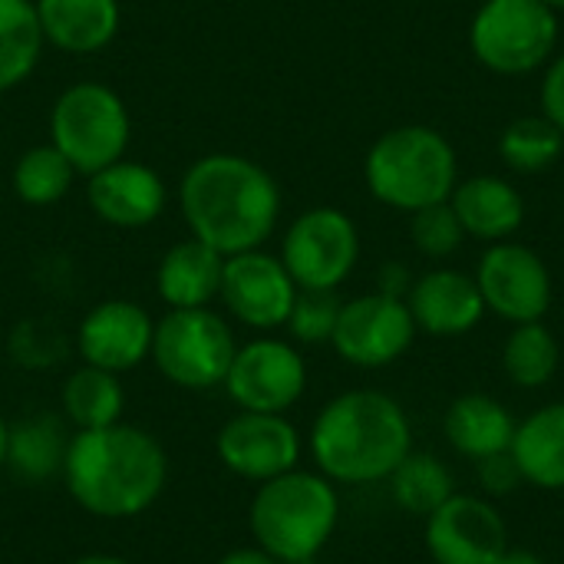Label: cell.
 <instances>
[{"label":"cell","instance_id":"cell-1","mask_svg":"<svg viewBox=\"0 0 564 564\" xmlns=\"http://www.w3.org/2000/svg\"><path fill=\"white\" fill-rule=\"evenodd\" d=\"M59 476L86 516L126 522L149 512L165 492L169 456L142 426L112 423L102 430H73Z\"/></svg>","mask_w":564,"mask_h":564},{"label":"cell","instance_id":"cell-2","mask_svg":"<svg viewBox=\"0 0 564 564\" xmlns=\"http://www.w3.org/2000/svg\"><path fill=\"white\" fill-rule=\"evenodd\" d=\"M178 205L192 238L218 254L261 248L281 215V188L254 159L212 152L195 159L178 182Z\"/></svg>","mask_w":564,"mask_h":564},{"label":"cell","instance_id":"cell-3","mask_svg":"<svg viewBox=\"0 0 564 564\" xmlns=\"http://www.w3.org/2000/svg\"><path fill=\"white\" fill-rule=\"evenodd\" d=\"M304 446L334 486H377L413 453V423L397 397L347 390L321 406Z\"/></svg>","mask_w":564,"mask_h":564},{"label":"cell","instance_id":"cell-4","mask_svg":"<svg viewBox=\"0 0 564 564\" xmlns=\"http://www.w3.org/2000/svg\"><path fill=\"white\" fill-rule=\"evenodd\" d=\"M340 486L317 469H291L258 486L248 506V529L258 549L284 564H311L337 535Z\"/></svg>","mask_w":564,"mask_h":564},{"label":"cell","instance_id":"cell-5","mask_svg":"<svg viewBox=\"0 0 564 564\" xmlns=\"http://www.w3.org/2000/svg\"><path fill=\"white\" fill-rule=\"evenodd\" d=\"M364 178L377 202L397 212H420L449 202L456 188V152L430 126H400L370 145Z\"/></svg>","mask_w":564,"mask_h":564},{"label":"cell","instance_id":"cell-6","mask_svg":"<svg viewBox=\"0 0 564 564\" xmlns=\"http://www.w3.org/2000/svg\"><path fill=\"white\" fill-rule=\"evenodd\" d=\"M132 119L122 96L96 79L66 86L50 112V142L69 159L79 175H93L126 159Z\"/></svg>","mask_w":564,"mask_h":564},{"label":"cell","instance_id":"cell-7","mask_svg":"<svg viewBox=\"0 0 564 564\" xmlns=\"http://www.w3.org/2000/svg\"><path fill=\"white\" fill-rule=\"evenodd\" d=\"M238 340L231 324L212 307L169 311L155 321L152 364L178 390H215L225 383Z\"/></svg>","mask_w":564,"mask_h":564},{"label":"cell","instance_id":"cell-8","mask_svg":"<svg viewBox=\"0 0 564 564\" xmlns=\"http://www.w3.org/2000/svg\"><path fill=\"white\" fill-rule=\"evenodd\" d=\"M558 43V17L542 0H486L469 26L482 66L502 76L539 69Z\"/></svg>","mask_w":564,"mask_h":564},{"label":"cell","instance_id":"cell-9","mask_svg":"<svg viewBox=\"0 0 564 564\" xmlns=\"http://www.w3.org/2000/svg\"><path fill=\"white\" fill-rule=\"evenodd\" d=\"M278 258L301 291H337L357 268L360 231L340 208H307L284 231Z\"/></svg>","mask_w":564,"mask_h":564},{"label":"cell","instance_id":"cell-10","mask_svg":"<svg viewBox=\"0 0 564 564\" xmlns=\"http://www.w3.org/2000/svg\"><path fill=\"white\" fill-rule=\"evenodd\" d=\"M221 387L238 410L288 413L307 390V364L291 340L254 337L238 344Z\"/></svg>","mask_w":564,"mask_h":564},{"label":"cell","instance_id":"cell-11","mask_svg":"<svg viewBox=\"0 0 564 564\" xmlns=\"http://www.w3.org/2000/svg\"><path fill=\"white\" fill-rule=\"evenodd\" d=\"M416 334L420 330L413 324L406 301L373 291L340 304L330 347L344 364L357 370H383L406 357Z\"/></svg>","mask_w":564,"mask_h":564},{"label":"cell","instance_id":"cell-12","mask_svg":"<svg viewBox=\"0 0 564 564\" xmlns=\"http://www.w3.org/2000/svg\"><path fill=\"white\" fill-rule=\"evenodd\" d=\"M423 549L433 564H499L512 539L492 499L456 492L423 519Z\"/></svg>","mask_w":564,"mask_h":564},{"label":"cell","instance_id":"cell-13","mask_svg":"<svg viewBox=\"0 0 564 564\" xmlns=\"http://www.w3.org/2000/svg\"><path fill=\"white\" fill-rule=\"evenodd\" d=\"M304 436L288 420V413H248L238 410L215 436L218 463L245 479V482H268L301 466Z\"/></svg>","mask_w":564,"mask_h":564},{"label":"cell","instance_id":"cell-14","mask_svg":"<svg viewBox=\"0 0 564 564\" xmlns=\"http://www.w3.org/2000/svg\"><path fill=\"white\" fill-rule=\"evenodd\" d=\"M297 291L301 288L288 274L284 261L278 254L254 248L225 258L218 301L225 304L228 317H235L241 327L268 334L288 324Z\"/></svg>","mask_w":564,"mask_h":564},{"label":"cell","instance_id":"cell-15","mask_svg":"<svg viewBox=\"0 0 564 564\" xmlns=\"http://www.w3.org/2000/svg\"><path fill=\"white\" fill-rule=\"evenodd\" d=\"M476 284L486 311L509 321L512 327L542 321L552 307V274L545 261L516 241L489 245V251L479 258Z\"/></svg>","mask_w":564,"mask_h":564},{"label":"cell","instance_id":"cell-16","mask_svg":"<svg viewBox=\"0 0 564 564\" xmlns=\"http://www.w3.org/2000/svg\"><path fill=\"white\" fill-rule=\"evenodd\" d=\"M152 337H155V317L142 304L126 297H109L89 307L86 317L79 321L76 350L83 364L122 377L152 357Z\"/></svg>","mask_w":564,"mask_h":564},{"label":"cell","instance_id":"cell-17","mask_svg":"<svg viewBox=\"0 0 564 564\" xmlns=\"http://www.w3.org/2000/svg\"><path fill=\"white\" fill-rule=\"evenodd\" d=\"M86 198L99 221L112 228H145L165 212L169 192L152 165L119 159L89 175Z\"/></svg>","mask_w":564,"mask_h":564},{"label":"cell","instance_id":"cell-18","mask_svg":"<svg viewBox=\"0 0 564 564\" xmlns=\"http://www.w3.org/2000/svg\"><path fill=\"white\" fill-rule=\"evenodd\" d=\"M406 307L416 330L430 337H463L486 317V301L476 278L453 268H436L416 278L406 294Z\"/></svg>","mask_w":564,"mask_h":564},{"label":"cell","instance_id":"cell-19","mask_svg":"<svg viewBox=\"0 0 564 564\" xmlns=\"http://www.w3.org/2000/svg\"><path fill=\"white\" fill-rule=\"evenodd\" d=\"M516 423L519 420L502 400L489 393H463L443 413V436L456 456L479 463V459L509 453Z\"/></svg>","mask_w":564,"mask_h":564},{"label":"cell","instance_id":"cell-20","mask_svg":"<svg viewBox=\"0 0 564 564\" xmlns=\"http://www.w3.org/2000/svg\"><path fill=\"white\" fill-rule=\"evenodd\" d=\"M43 40L59 53L86 56L106 50L122 23L119 0H33Z\"/></svg>","mask_w":564,"mask_h":564},{"label":"cell","instance_id":"cell-21","mask_svg":"<svg viewBox=\"0 0 564 564\" xmlns=\"http://www.w3.org/2000/svg\"><path fill=\"white\" fill-rule=\"evenodd\" d=\"M221 271L225 254H218L198 238H185L162 254L155 271V291L169 311L212 307L221 291Z\"/></svg>","mask_w":564,"mask_h":564},{"label":"cell","instance_id":"cell-22","mask_svg":"<svg viewBox=\"0 0 564 564\" xmlns=\"http://www.w3.org/2000/svg\"><path fill=\"white\" fill-rule=\"evenodd\" d=\"M449 205L469 238L479 241H509L522 221H525V202L522 195L496 175H473L466 182H456Z\"/></svg>","mask_w":564,"mask_h":564},{"label":"cell","instance_id":"cell-23","mask_svg":"<svg viewBox=\"0 0 564 564\" xmlns=\"http://www.w3.org/2000/svg\"><path fill=\"white\" fill-rule=\"evenodd\" d=\"M509 453L525 486L564 492V400L545 403L519 420Z\"/></svg>","mask_w":564,"mask_h":564},{"label":"cell","instance_id":"cell-24","mask_svg":"<svg viewBox=\"0 0 564 564\" xmlns=\"http://www.w3.org/2000/svg\"><path fill=\"white\" fill-rule=\"evenodd\" d=\"M59 403L73 430H102V426L122 423L126 390H122L119 373L83 364L79 370L66 377Z\"/></svg>","mask_w":564,"mask_h":564},{"label":"cell","instance_id":"cell-25","mask_svg":"<svg viewBox=\"0 0 564 564\" xmlns=\"http://www.w3.org/2000/svg\"><path fill=\"white\" fill-rule=\"evenodd\" d=\"M390 486V499L400 512L426 519L433 516L443 502H449L459 489H456V476L453 469L423 449H413L387 479Z\"/></svg>","mask_w":564,"mask_h":564},{"label":"cell","instance_id":"cell-26","mask_svg":"<svg viewBox=\"0 0 564 564\" xmlns=\"http://www.w3.org/2000/svg\"><path fill=\"white\" fill-rule=\"evenodd\" d=\"M43 30L33 0H0V93L23 86L40 56H43Z\"/></svg>","mask_w":564,"mask_h":564},{"label":"cell","instance_id":"cell-27","mask_svg":"<svg viewBox=\"0 0 564 564\" xmlns=\"http://www.w3.org/2000/svg\"><path fill=\"white\" fill-rule=\"evenodd\" d=\"M69 433L53 416H30L10 426L7 469L23 482H46L63 469Z\"/></svg>","mask_w":564,"mask_h":564},{"label":"cell","instance_id":"cell-28","mask_svg":"<svg viewBox=\"0 0 564 564\" xmlns=\"http://www.w3.org/2000/svg\"><path fill=\"white\" fill-rule=\"evenodd\" d=\"M562 367V347L555 334L542 324H516L502 347V370L519 390H542L555 380Z\"/></svg>","mask_w":564,"mask_h":564},{"label":"cell","instance_id":"cell-29","mask_svg":"<svg viewBox=\"0 0 564 564\" xmlns=\"http://www.w3.org/2000/svg\"><path fill=\"white\" fill-rule=\"evenodd\" d=\"M76 169L69 165V159L53 145H33L26 149L17 162H13V172H10V185H13V195L23 202V205H33V208H43V205H56L76 182Z\"/></svg>","mask_w":564,"mask_h":564},{"label":"cell","instance_id":"cell-30","mask_svg":"<svg viewBox=\"0 0 564 564\" xmlns=\"http://www.w3.org/2000/svg\"><path fill=\"white\" fill-rule=\"evenodd\" d=\"M499 152L509 169L532 175V172L552 169L562 159L564 132L545 116H522L502 132Z\"/></svg>","mask_w":564,"mask_h":564},{"label":"cell","instance_id":"cell-31","mask_svg":"<svg viewBox=\"0 0 564 564\" xmlns=\"http://www.w3.org/2000/svg\"><path fill=\"white\" fill-rule=\"evenodd\" d=\"M340 297L337 291H297L291 317H288V330L297 344H330L337 317H340Z\"/></svg>","mask_w":564,"mask_h":564},{"label":"cell","instance_id":"cell-32","mask_svg":"<svg viewBox=\"0 0 564 564\" xmlns=\"http://www.w3.org/2000/svg\"><path fill=\"white\" fill-rule=\"evenodd\" d=\"M410 231H413V245L426 258H436V261L440 258H449L463 245V238H466V231H463V225H459V218H456V212H453L449 202L426 205V208L413 212Z\"/></svg>","mask_w":564,"mask_h":564},{"label":"cell","instance_id":"cell-33","mask_svg":"<svg viewBox=\"0 0 564 564\" xmlns=\"http://www.w3.org/2000/svg\"><path fill=\"white\" fill-rule=\"evenodd\" d=\"M473 476H476V489L479 496L499 502V499H509L512 492H519L522 482V473L512 459V453H499V456H489V459H479L473 463Z\"/></svg>","mask_w":564,"mask_h":564},{"label":"cell","instance_id":"cell-34","mask_svg":"<svg viewBox=\"0 0 564 564\" xmlns=\"http://www.w3.org/2000/svg\"><path fill=\"white\" fill-rule=\"evenodd\" d=\"M542 116L564 132V53L549 66L542 79Z\"/></svg>","mask_w":564,"mask_h":564},{"label":"cell","instance_id":"cell-35","mask_svg":"<svg viewBox=\"0 0 564 564\" xmlns=\"http://www.w3.org/2000/svg\"><path fill=\"white\" fill-rule=\"evenodd\" d=\"M410 288H413V281H410V274H406V268H403V264H387V268L380 271V288H377V291H383V294H390V297H403V301H406Z\"/></svg>","mask_w":564,"mask_h":564},{"label":"cell","instance_id":"cell-36","mask_svg":"<svg viewBox=\"0 0 564 564\" xmlns=\"http://www.w3.org/2000/svg\"><path fill=\"white\" fill-rule=\"evenodd\" d=\"M218 564H284L281 558H274V555H268L264 549H258V545H245V549H231L228 555H221V562Z\"/></svg>","mask_w":564,"mask_h":564},{"label":"cell","instance_id":"cell-37","mask_svg":"<svg viewBox=\"0 0 564 564\" xmlns=\"http://www.w3.org/2000/svg\"><path fill=\"white\" fill-rule=\"evenodd\" d=\"M499 564H545V558L542 555H535V552H529V549H509L502 558H499Z\"/></svg>","mask_w":564,"mask_h":564},{"label":"cell","instance_id":"cell-38","mask_svg":"<svg viewBox=\"0 0 564 564\" xmlns=\"http://www.w3.org/2000/svg\"><path fill=\"white\" fill-rule=\"evenodd\" d=\"M69 564H132L129 558H119V555H106V552H96V555H79Z\"/></svg>","mask_w":564,"mask_h":564},{"label":"cell","instance_id":"cell-39","mask_svg":"<svg viewBox=\"0 0 564 564\" xmlns=\"http://www.w3.org/2000/svg\"><path fill=\"white\" fill-rule=\"evenodd\" d=\"M7 446H10V423L0 420V469H7Z\"/></svg>","mask_w":564,"mask_h":564},{"label":"cell","instance_id":"cell-40","mask_svg":"<svg viewBox=\"0 0 564 564\" xmlns=\"http://www.w3.org/2000/svg\"><path fill=\"white\" fill-rule=\"evenodd\" d=\"M542 3H545V7H552L555 13H558V10H564V0H542Z\"/></svg>","mask_w":564,"mask_h":564}]
</instances>
